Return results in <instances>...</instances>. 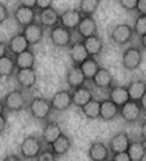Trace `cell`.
Instances as JSON below:
<instances>
[{
  "instance_id": "1",
  "label": "cell",
  "mask_w": 146,
  "mask_h": 161,
  "mask_svg": "<svg viewBox=\"0 0 146 161\" xmlns=\"http://www.w3.org/2000/svg\"><path fill=\"white\" fill-rule=\"evenodd\" d=\"M28 111L31 116L36 120H46L49 115L52 114V105L50 101L43 97H33L28 104Z\"/></svg>"
},
{
  "instance_id": "2",
  "label": "cell",
  "mask_w": 146,
  "mask_h": 161,
  "mask_svg": "<svg viewBox=\"0 0 146 161\" xmlns=\"http://www.w3.org/2000/svg\"><path fill=\"white\" fill-rule=\"evenodd\" d=\"M42 139H39L38 136H27L20 144V153L21 157H24L25 160L36 158V156L42 151Z\"/></svg>"
},
{
  "instance_id": "3",
  "label": "cell",
  "mask_w": 146,
  "mask_h": 161,
  "mask_svg": "<svg viewBox=\"0 0 146 161\" xmlns=\"http://www.w3.org/2000/svg\"><path fill=\"white\" fill-rule=\"evenodd\" d=\"M142 59H143V53H142V49L138 46H129L125 51L123 52V56H121V63L123 67L129 72L136 70L142 63Z\"/></svg>"
},
{
  "instance_id": "4",
  "label": "cell",
  "mask_w": 146,
  "mask_h": 161,
  "mask_svg": "<svg viewBox=\"0 0 146 161\" xmlns=\"http://www.w3.org/2000/svg\"><path fill=\"white\" fill-rule=\"evenodd\" d=\"M3 105H4V109L8 112H20L27 105L25 95L21 90H13L4 95Z\"/></svg>"
},
{
  "instance_id": "5",
  "label": "cell",
  "mask_w": 146,
  "mask_h": 161,
  "mask_svg": "<svg viewBox=\"0 0 146 161\" xmlns=\"http://www.w3.org/2000/svg\"><path fill=\"white\" fill-rule=\"evenodd\" d=\"M49 38L50 42L57 48H66V46L71 45V39H73V31L67 30L66 27L60 25H54L53 28H50L49 31Z\"/></svg>"
},
{
  "instance_id": "6",
  "label": "cell",
  "mask_w": 146,
  "mask_h": 161,
  "mask_svg": "<svg viewBox=\"0 0 146 161\" xmlns=\"http://www.w3.org/2000/svg\"><path fill=\"white\" fill-rule=\"evenodd\" d=\"M132 36H133L132 27L128 25V24H118V25L114 27L110 32L111 42H114V44L118 45V46L129 44Z\"/></svg>"
},
{
  "instance_id": "7",
  "label": "cell",
  "mask_w": 146,
  "mask_h": 161,
  "mask_svg": "<svg viewBox=\"0 0 146 161\" xmlns=\"http://www.w3.org/2000/svg\"><path fill=\"white\" fill-rule=\"evenodd\" d=\"M142 112L143 111H142L138 101H131V100L127 101L124 105H121L118 109V115L128 123H135L141 118Z\"/></svg>"
},
{
  "instance_id": "8",
  "label": "cell",
  "mask_w": 146,
  "mask_h": 161,
  "mask_svg": "<svg viewBox=\"0 0 146 161\" xmlns=\"http://www.w3.org/2000/svg\"><path fill=\"white\" fill-rule=\"evenodd\" d=\"M14 76L18 86L25 90L35 87L36 81H38V73H36L35 67H31V69H17Z\"/></svg>"
},
{
  "instance_id": "9",
  "label": "cell",
  "mask_w": 146,
  "mask_h": 161,
  "mask_svg": "<svg viewBox=\"0 0 146 161\" xmlns=\"http://www.w3.org/2000/svg\"><path fill=\"white\" fill-rule=\"evenodd\" d=\"M21 32H23V35L25 36V39L28 41L29 45H38L43 39V36H45V28L40 25L38 21L23 27V31H21Z\"/></svg>"
},
{
  "instance_id": "10",
  "label": "cell",
  "mask_w": 146,
  "mask_h": 161,
  "mask_svg": "<svg viewBox=\"0 0 146 161\" xmlns=\"http://www.w3.org/2000/svg\"><path fill=\"white\" fill-rule=\"evenodd\" d=\"M14 20L15 23L20 27H25L31 23H35L36 21V8H31V7H25V6L18 4L14 10Z\"/></svg>"
},
{
  "instance_id": "11",
  "label": "cell",
  "mask_w": 146,
  "mask_h": 161,
  "mask_svg": "<svg viewBox=\"0 0 146 161\" xmlns=\"http://www.w3.org/2000/svg\"><path fill=\"white\" fill-rule=\"evenodd\" d=\"M49 101H50L52 109L53 111H57V112L67 111L68 108L73 105V101H71V91L70 90H60V91L56 92Z\"/></svg>"
},
{
  "instance_id": "12",
  "label": "cell",
  "mask_w": 146,
  "mask_h": 161,
  "mask_svg": "<svg viewBox=\"0 0 146 161\" xmlns=\"http://www.w3.org/2000/svg\"><path fill=\"white\" fill-rule=\"evenodd\" d=\"M129 143H131V139H129L128 133L118 132L108 140L107 147H108V150H110L111 154H116V153H121V151H127Z\"/></svg>"
},
{
  "instance_id": "13",
  "label": "cell",
  "mask_w": 146,
  "mask_h": 161,
  "mask_svg": "<svg viewBox=\"0 0 146 161\" xmlns=\"http://www.w3.org/2000/svg\"><path fill=\"white\" fill-rule=\"evenodd\" d=\"M81 18H82V14L78 8H73V10H66L60 14V20H58V24L63 27H66L67 30L70 31H75L77 27H78Z\"/></svg>"
},
{
  "instance_id": "14",
  "label": "cell",
  "mask_w": 146,
  "mask_h": 161,
  "mask_svg": "<svg viewBox=\"0 0 146 161\" xmlns=\"http://www.w3.org/2000/svg\"><path fill=\"white\" fill-rule=\"evenodd\" d=\"M38 23L43 28H53L54 25L58 24V20H60V14L54 10L53 7H49V8H43V10H39L38 13Z\"/></svg>"
},
{
  "instance_id": "15",
  "label": "cell",
  "mask_w": 146,
  "mask_h": 161,
  "mask_svg": "<svg viewBox=\"0 0 146 161\" xmlns=\"http://www.w3.org/2000/svg\"><path fill=\"white\" fill-rule=\"evenodd\" d=\"M93 98L92 90L86 86H81V87H77L71 91V101H73V105L77 108H82L85 104H88Z\"/></svg>"
},
{
  "instance_id": "16",
  "label": "cell",
  "mask_w": 146,
  "mask_h": 161,
  "mask_svg": "<svg viewBox=\"0 0 146 161\" xmlns=\"http://www.w3.org/2000/svg\"><path fill=\"white\" fill-rule=\"evenodd\" d=\"M88 157L91 161H107L110 158V150L103 142H93L89 146Z\"/></svg>"
},
{
  "instance_id": "17",
  "label": "cell",
  "mask_w": 146,
  "mask_h": 161,
  "mask_svg": "<svg viewBox=\"0 0 146 161\" xmlns=\"http://www.w3.org/2000/svg\"><path fill=\"white\" fill-rule=\"evenodd\" d=\"M66 81H67L68 87H70L71 90L81 87V86H85L86 79H85V76H83L82 70H81V67L78 66V64H73V66L67 70Z\"/></svg>"
},
{
  "instance_id": "18",
  "label": "cell",
  "mask_w": 146,
  "mask_h": 161,
  "mask_svg": "<svg viewBox=\"0 0 146 161\" xmlns=\"http://www.w3.org/2000/svg\"><path fill=\"white\" fill-rule=\"evenodd\" d=\"M77 32L81 38H88V36H92V35H96L98 34V23L93 17H83L81 18L78 27H77Z\"/></svg>"
},
{
  "instance_id": "19",
  "label": "cell",
  "mask_w": 146,
  "mask_h": 161,
  "mask_svg": "<svg viewBox=\"0 0 146 161\" xmlns=\"http://www.w3.org/2000/svg\"><path fill=\"white\" fill-rule=\"evenodd\" d=\"M93 86L96 88H102V90H108L113 86V74L110 73L108 69H104V67H99V70L96 72V74L92 79Z\"/></svg>"
},
{
  "instance_id": "20",
  "label": "cell",
  "mask_w": 146,
  "mask_h": 161,
  "mask_svg": "<svg viewBox=\"0 0 146 161\" xmlns=\"http://www.w3.org/2000/svg\"><path fill=\"white\" fill-rule=\"evenodd\" d=\"M29 46L31 45L28 44V41L25 39V36L23 35V32H20V34L13 35L10 38V41L7 42V51H8V53H11L15 56V55L29 49Z\"/></svg>"
},
{
  "instance_id": "21",
  "label": "cell",
  "mask_w": 146,
  "mask_h": 161,
  "mask_svg": "<svg viewBox=\"0 0 146 161\" xmlns=\"http://www.w3.org/2000/svg\"><path fill=\"white\" fill-rule=\"evenodd\" d=\"M60 135H63L61 126L57 122H48L42 130V142L46 143L48 146H50Z\"/></svg>"
},
{
  "instance_id": "22",
  "label": "cell",
  "mask_w": 146,
  "mask_h": 161,
  "mask_svg": "<svg viewBox=\"0 0 146 161\" xmlns=\"http://www.w3.org/2000/svg\"><path fill=\"white\" fill-rule=\"evenodd\" d=\"M82 44L85 46V49L88 51L89 56H99V55L103 52V41L102 38L96 34V35H92V36H88V38H83L82 39Z\"/></svg>"
},
{
  "instance_id": "23",
  "label": "cell",
  "mask_w": 146,
  "mask_h": 161,
  "mask_svg": "<svg viewBox=\"0 0 146 161\" xmlns=\"http://www.w3.org/2000/svg\"><path fill=\"white\" fill-rule=\"evenodd\" d=\"M131 161H143L146 157V143L143 140H132L127 148Z\"/></svg>"
},
{
  "instance_id": "24",
  "label": "cell",
  "mask_w": 146,
  "mask_h": 161,
  "mask_svg": "<svg viewBox=\"0 0 146 161\" xmlns=\"http://www.w3.org/2000/svg\"><path fill=\"white\" fill-rule=\"evenodd\" d=\"M110 91H108V100L113 101L117 107H121L129 101V97H128V90H127L125 86H111Z\"/></svg>"
},
{
  "instance_id": "25",
  "label": "cell",
  "mask_w": 146,
  "mask_h": 161,
  "mask_svg": "<svg viewBox=\"0 0 146 161\" xmlns=\"http://www.w3.org/2000/svg\"><path fill=\"white\" fill-rule=\"evenodd\" d=\"M14 62L17 69H31V67H35L36 58H35V53L31 49H27V51L15 55Z\"/></svg>"
},
{
  "instance_id": "26",
  "label": "cell",
  "mask_w": 146,
  "mask_h": 161,
  "mask_svg": "<svg viewBox=\"0 0 146 161\" xmlns=\"http://www.w3.org/2000/svg\"><path fill=\"white\" fill-rule=\"evenodd\" d=\"M71 146H73V142H71V139L68 137L67 135H64V133H63V135H60L53 142V143L50 144V150L53 151V153L57 157H60V156H64V154H67L68 150L71 148Z\"/></svg>"
},
{
  "instance_id": "27",
  "label": "cell",
  "mask_w": 146,
  "mask_h": 161,
  "mask_svg": "<svg viewBox=\"0 0 146 161\" xmlns=\"http://www.w3.org/2000/svg\"><path fill=\"white\" fill-rule=\"evenodd\" d=\"M118 109L120 108L117 107L113 101L103 100L100 101V112H99V118L103 120H113L114 118L118 116Z\"/></svg>"
},
{
  "instance_id": "28",
  "label": "cell",
  "mask_w": 146,
  "mask_h": 161,
  "mask_svg": "<svg viewBox=\"0 0 146 161\" xmlns=\"http://www.w3.org/2000/svg\"><path fill=\"white\" fill-rule=\"evenodd\" d=\"M70 58H71V62H73L74 64H81L83 60H86V59L89 58V53L85 49V46H83L82 41H78V42L71 45Z\"/></svg>"
},
{
  "instance_id": "29",
  "label": "cell",
  "mask_w": 146,
  "mask_h": 161,
  "mask_svg": "<svg viewBox=\"0 0 146 161\" xmlns=\"http://www.w3.org/2000/svg\"><path fill=\"white\" fill-rule=\"evenodd\" d=\"M127 90H128V97L131 101H139L141 97L145 94L146 91V81L145 80H133L128 86H127Z\"/></svg>"
},
{
  "instance_id": "30",
  "label": "cell",
  "mask_w": 146,
  "mask_h": 161,
  "mask_svg": "<svg viewBox=\"0 0 146 161\" xmlns=\"http://www.w3.org/2000/svg\"><path fill=\"white\" fill-rule=\"evenodd\" d=\"M15 70H17V67H15L13 56L6 55V56L0 58V77L2 79H8V77L14 76Z\"/></svg>"
},
{
  "instance_id": "31",
  "label": "cell",
  "mask_w": 146,
  "mask_h": 161,
  "mask_svg": "<svg viewBox=\"0 0 146 161\" xmlns=\"http://www.w3.org/2000/svg\"><path fill=\"white\" fill-rule=\"evenodd\" d=\"M78 66L81 67V70H82L85 79L86 80H92L93 76L96 74V72L99 70V67H100V64H99V62L96 60V58L89 56L86 60H83L81 64H78Z\"/></svg>"
},
{
  "instance_id": "32",
  "label": "cell",
  "mask_w": 146,
  "mask_h": 161,
  "mask_svg": "<svg viewBox=\"0 0 146 161\" xmlns=\"http://www.w3.org/2000/svg\"><path fill=\"white\" fill-rule=\"evenodd\" d=\"M99 6H100V0H81L78 10L83 17H93Z\"/></svg>"
},
{
  "instance_id": "33",
  "label": "cell",
  "mask_w": 146,
  "mask_h": 161,
  "mask_svg": "<svg viewBox=\"0 0 146 161\" xmlns=\"http://www.w3.org/2000/svg\"><path fill=\"white\" fill-rule=\"evenodd\" d=\"M82 114L85 115L88 119H98L99 118V112H100V101L98 100H92L88 104H85L82 108Z\"/></svg>"
},
{
  "instance_id": "34",
  "label": "cell",
  "mask_w": 146,
  "mask_h": 161,
  "mask_svg": "<svg viewBox=\"0 0 146 161\" xmlns=\"http://www.w3.org/2000/svg\"><path fill=\"white\" fill-rule=\"evenodd\" d=\"M132 31L135 35L138 36H142L146 34V15H141L139 14L136 17L135 23H133V27H132Z\"/></svg>"
},
{
  "instance_id": "35",
  "label": "cell",
  "mask_w": 146,
  "mask_h": 161,
  "mask_svg": "<svg viewBox=\"0 0 146 161\" xmlns=\"http://www.w3.org/2000/svg\"><path fill=\"white\" fill-rule=\"evenodd\" d=\"M36 161H57V156L50 148H42V151L36 156Z\"/></svg>"
},
{
  "instance_id": "36",
  "label": "cell",
  "mask_w": 146,
  "mask_h": 161,
  "mask_svg": "<svg viewBox=\"0 0 146 161\" xmlns=\"http://www.w3.org/2000/svg\"><path fill=\"white\" fill-rule=\"evenodd\" d=\"M136 2H138V0H118V4L124 10L133 11L136 8Z\"/></svg>"
},
{
  "instance_id": "37",
  "label": "cell",
  "mask_w": 146,
  "mask_h": 161,
  "mask_svg": "<svg viewBox=\"0 0 146 161\" xmlns=\"http://www.w3.org/2000/svg\"><path fill=\"white\" fill-rule=\"evenodd\" d=\"M53 4V0H36V6L35 8L38 10H43V8H49Z\"/></svg>"
},
{
  "instance_id": "38",
  "label": "cell",
  "mask_w": 146,
  "mask_h": 161,
  "mask_svg": "<svg viewBox=\"0 0 146 161\" xmlns=\"http://www.w3.org/2000/svg\"><path fill=\"white\" fill-rule=\"evenodd\" d=\"M111 160L113 161H131V158H129V156H128L127 151H121V153L113 154V158Z\"/></svg>"
},
{
  "instance_id": "39",
  "label": "cell",
  "mask_w": 146,
  "mask_h": 161,
  "mask_svg": "<svg viewBox=\"0 0 146 161\" xmlns=\"http://www.w3.org/2000/svg\"><path fill=\"white\" fill-rule=\"evenodd\" d=\"M8 18V8L3 3H0V24H3Z\"/></svg>"
},
{
  "instance_id": "40",
  "label": "cell",
  "mask_w": 146,
  "mask_h": 161,
  "mask_svg": "<svg viewBox=\"0 0 146 161\" xmlns=\"http://www.w3.org/2000/svg\"><path fill=\"white\" fill-rule=\"evenodd\" d=\"M136 11L141 15H146V0H138L136 2Z\"/></svg>"
},
{
  "instance_id": "41",
  "label": "cell",
  "mask_w": 146,
  "mask_h": 161,
  "mask_svg": "<svg viewBox=\"0 0 146 161\" xmlns=\"http://www.w3.org/2000/svg\"><path fill=\"white\" fill-rule=\"evenodd\" d=\"M21 6H25V7H31V8H35L36 6V0H18Z\"/></svg>"
},
{
  "instance_id": "42",
  "label": "cell",
  "mask_w": 146,
  "mask_h": 161,
  "mask_svg": "<svg viewBox=\"0 0 146 161\" xmlns=\"http://www.w3.org/2000/svg\"><path fill=\"white\" fill-rule=\"evenodd\" d=\"M6 126H7V118L4 116V114L0 115V135L6 130Z\"/></svg>"
},
{
  "instance_id": "43",
  "label": "cell",
  "mask_w": 146,
  "mask_h": 161,
  "mask_svg": "<svg viewBox=\"0 0 146 161\" xmlns=\"http://www.w3.org/2000/svg\"><path fill=\"white\" fill-rule=\"evenodd\" d=\"M141 140H143L146 143V119L142 122V125H141Z\"/></svg>"
},
{
  "instance_id": "44",
  "label": "cell",
  "mask_w": 146,
  "mask_h": 161,
  "mask_svg": "<svg viewBox=\"0 0 146 161\" xmlns=\"http://www.w3.org/2000/svg\"><path fill=\"white\" fill-rule=\"evenodd\" d=\"M7 53H8V51H7V44H4V42L0 41V58L6 56Z\"/></svg>"
},
{
  "instance_id": "45",
  "label": "cell",
  "mask_w": 146,
  "mask_h": 161,
  "mask_svg": "<svg viewBox=\"0 0 146 161\" xmlns=\"http://www.w3.org/2000/svg\"><path fill=\"white\" fill-rule=\"evenodd\" d=\"M3 161H21V158L17 156V154H8V156H6Z\"/></svg>"
},
{
  "instance_id": "46",
  "label": "cell",
  "mask_w": 146,
  "mask_h": 161,
  "mask_svg": "<svg viewBox=\"0 0 146 161\" xmlns=\"http://www.w3.org/2000/svg\"><path fill=\"white\" fill-rule=\"evenodd\" d=\"M139 105H141V108H142V111L143 112H146V91H145V94L141 97V100L138 101Z\"/></svg>"
},
{
  "instance_id": "47",
  "label": "cell",
  "mask_w": 146,
  "mask_h": 161,
  "mask_svg": "<svg viewBox=\"0 0 146 161\" xmlns=\"http://www.w3.org/2000/svg\"><path fill=\"white\" fill-rule=\"evenodd\" d=\"M139 44H141V49H145V51H146V34L141 36V41H139Z\"/></svg>"
},
{
  "instance_id": "48",
  "label": "cell",
  "mask_w": 146,
  "mask_h": 161,
  "mask_svg": "<svg viewBox=\"0 0 146 161\" xmlns=\"http://www.w3.org/2000/svg\"><path fill=\"white\" fill-rule=\"evenodd\" d=\"M4 105H3V101H0V115H2V114H4Z\"/></svg>"
},
{
  "instance_id": "49",
  "label": "cell",
  "mask_w": 146,
  "mask_h": 161,
  "mask_svg": "<svg viewBox=\"0 0 146 161\" xmlns=\"http://www.w3.org/2000/svg\"><path fill=\"white\" fill-rule=\"evenodd\" d=\"M107 161H113V160H107Z\"/></svg>"
}]
</instances>
